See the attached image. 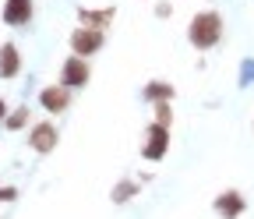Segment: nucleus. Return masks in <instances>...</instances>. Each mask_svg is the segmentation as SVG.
<instances>
[{"instance_id":"1","label":"nucleus","mask_w":254,"mask_h":219,"mask_svg":"<svg viewBox=\"0 0 254 219\" xmlns=\"http://www.w3.org/2000/svg\"><path fill=\"white\" fill-rule=\"evenodd\" d=\"M187 39L201 53L215 50L222 43V14L219 11H198L194 18H190V25H187Z\"/></svg>"},{"instance_id":"2","label":"nucleus","mask_w":254,"mask_h":219,"mask_svg":"<svg viewBox=\"0 0 254 219\" xmlns=\"http://www.w3.org/2000/svg\"><path fill=\"white\" fill-rule=\"evenodd\" d=\"M103 43H106V36L99 32V28H85V25H78L74 32H71V53L74 57H95L103 50Z\"/></svg>"},{"instance_id":"3","label":"nucleus","mask_w":254,"mask_h":219,"mask_svg":"<svg viewBox=\"0 0 254 219\" xmlns=\"http://www.w3.org/2000/svg\"><path fill=\"white\" fill-rule=\"evenodd\" d=\"M166 148H170V131L163 128V124H148V128H145V142H141V155H145V159L148 163H159V159H163V155H166Z\"/></svg>"},{"instance_id":"4","label":"nucleus","mask_w":254,"mask_h":219,"mask_svg":"<svg viewBox=\"0 0 254 219\" xmlns=\"http://www.w3.org/2000/svg\"><path fill=\"white\" fill-rule=\"evenodd\" d=\"M88 78H92V68H88V60L85 57H67L60 64V85L64 88H81V85H88Z\"/></svg>"},{"instance_id":"5","label":"nucleus","mask_w":254,"mask_h":219,"mask_svg":"<svg viewBox=\"0 0 254 219\" xmlns=\"http://www.w3.org/2000/svg\"><path fill=\"white\" fill-rule=\"evenodd\" d=\"M32 14H36V4H32V0H4V7H0V21L11 25V28L28 25Z\"/></svg>"},{"instance_id":"6","label":"nucleus","mask_w":254,"mask_h":219,"mask_svg":"<svg viewBox=\"0 0 254 219\" xmlns=\"http://www.w3.org/2000/svg\"><path fill=\"white\" fill-rule=\"evenodd\" d=\"M215 212L222 219H240L247 212V198L237 191V187H226L222 195H215Z\"/></svg>"},{"instance_id":"7","label":"nucleus","mask_w":254,"mask_h":219,"mask_svg":"<svg viewBox=\"0 0 254 219\" xmlns=\"http://www.w3.org/2000/svg\"><path fill=\"white\" fill-rule=\"evenodd\" d=\"M39 103L50 113H64V110H71V88H64L60 81L46 85V88H39Z\"/></svg>"},{"instance_id":"8","label":"nucleus","mask_w":254,"mask_h":219,"mask_svg":"<svg viewBox=\"0 0 254 219\" xmlns=\"http://www.w3.org/2000/svg\"><path fill=\"white\" fill-rule=\"evenodd\" d=\"M113 18H117V7H99V11L78 7V25H85V28H99V32H106V25Z\"/></svg>"},{"instance_id":"9","label":"nucleus","mask_w":254,"mask_h":219,"mask_svg":"<svg viewBox=\"0 0 254 219\" xmlns=\"http://www.w3.org/2000/svg\"><path fill=\"white\" fill-rule=\"evenodd\" d=\"M28 145L36 152H53L57 148V128L53 124H36V128L28 131Z\"/></svg>"},{"instance_id":"10","label":"nucleus","mask_w":254,"mask_h":219,"mask_svg":"<svg viewBox=\"0 0 254 219\" xmlns=\"http://www.w3.org/2000/svg\"><path fill=\"white\" fill-rule=\"evenodd\" d=\"M21 74V53L14 43L0 46V78H18Z\"/></svg>"},{"instance_id":"11","label":"nucleus","mask_w":254,"mask_h":219,"mask_svg":"<svg viewBox=\"0 0 254 219\" xmlns=\"http://www.w3.org/2000/svg\"><path fill=\"white\" fill-rule=\"evenodd\" d=\"M141 96H145L148 103H170V99H173V85H170V81H148V85L141 88Z\"/></svg>"},{"instance_id":"12","label":"nucleus","mask_w":254,"mask_h":219,"mask_svg":"<svg viewBox=\"0 0 254 219\" xmlns=\"http://www.w3.org/2000/svg\"><path fill=\"white\" fill-rule=\"evenodd\" d=\"M134 191H138V184H134V180H120V184L113 187V202L124 205L127 198H134Z\"/></svg>"},{"instance_id":"13","label":"nucleus","mask_w":254,"mask_h":219,"mask_svg":"<svg viewBox=\"0 0 254 219\" xmlns=\"http://www.w3.org/2000/svg\"><path fill=\"white\" fill-rule=\"evenodd\" d=\"M4 124H7V128H11V131H18V128H25V124H28V106H18L14 113H7V120H4Z\"/></svg>"},{"instance_id":"14","label":"nucleus","mask_w":254,"mask_h":219,"mask_svg":"<svg viewBox=\"0 0 254 219\" xmlns=\"http://www.w3.org/2000/svg\"><path fill=\"white\" fill-rule=\"evenodd\" d=\"M254 81V57H247L240 64V85H251Z\"/></svg>"},{"instance_id":"15","label":"nucleus","mask_w":254,"mask_h":219,"mask_svg":"<svg viewBox=\"0 0 254 219\" xmlns=\"http://www.w3.org/2000/svg\"><path fill=\"white\" fill-rule=\"evenodd\" d=\"M170 103H155V124H163V128H170Z\"/></svg>"},{"instance_id":"16","label":"nucleus","mask_w":254,"mask_h":219,"mask_svg":"<svg viewBox=\"0 0 254 219\" xmlns=\"http://www.w3.org/2000/svg\"><path fill=\"white\" fill-rule=\"evenodd\" d=\"M18 198V187H0V202H14Z\"/></svg>"},{"instance_id":"17","label":"nucleus","mask_w":254,"mask_h":219,"mask_svg":"<svg viewBox=\"0 0 254 219\" xmlns=\"http://www.w3.org/2000/svg\"><path fill=\"white\" fill-rule=\"evenodd\" d=\"M155 14H159V18H170V14H173V7L166 4V0H159V4H155Z\"/></svg>"},{"instance_id":"18","label":"nucleus","mask_w":254,"mask_h":219,"mask_svg":"<svg viewBox=\"0 0 254 219\" xmlns=\"http://www.w3.org/2000/svg\"><path fill=\"white\" fill-rule=\"evenodd\" d=\"M0 120H7V103L0 99Z\"/></svg>"}]
</instances>
